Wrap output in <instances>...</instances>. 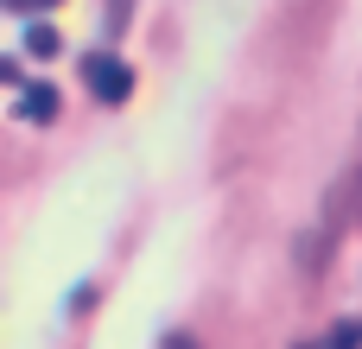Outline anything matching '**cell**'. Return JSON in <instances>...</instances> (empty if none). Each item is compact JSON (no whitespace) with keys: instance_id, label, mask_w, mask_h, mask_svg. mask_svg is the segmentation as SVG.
Instances as JSON below:
<instances>
[{"instance_id":"obj_1","label":"cell","mask_w":362,"mask_h":349,"mask_svg":"<svg viewBox=\"0 0 362 349\" xmlns=\"http://www.w3.org/2000/svg\"><path fill=\"white\" fill-rule=\"evenodd\" d=\"M83 83H89L102 102H127V95H134V76H127V64H121L115 51H95V57H83Z\"/></svg>"},{"instance_id":"obj_2","label":"cell","mask_w":362,"mask_h":349,"mask_svg":"<svg viewBox=\"0 0 362 349\" xmlns=\"http://www.w3.org/2000/svg\"><path fill=\"white\" fill-rule=\"evenodd\" d=\"M19 114L25 121H57V89L51 83H25L19 89Z\"/></svg>"},{"instance_id":"obj_3","label":"cell","mask_w":362,"mask_h":349,"mask_svg":"<svg viewBox=\"0 0 362 349\" xmlns=\"http://www.w3.org/2000/svg\"><path fill=\"white\" fill-rule=\"evenodd\" d=\"M25 51L32 57H57V32L51 25H25Z\"/></svg>"},{"instance_id":"obj_4","label":"cell","mask_w":362,"mask_h":349,"mask_svg":"<svg viewBox=\"0 0 362 349\" xmlns=\"http://www.w3.org/2000/svg\"><path fill=\"white\" fill-rule=\"evenodd\" d=\"M331 349H362V324L356 318H344V324L331 331Z\"/></svg>"},{"instance_id":"obj_5","label":"cell","mask_w":362,"mask_h":349,"mask_svg":"<svg viewBox=\"0 0 362 349\" xmlns=\"http://www.w3.org/2000/svg\"><path fill=\"white\" fill-rule=\"evenodd\" d=\"M159 349H204V343H191L185 331H172V337H159Z\"/></svg>"},{"instance_id":"obj_6","label":"cell","mask_w":362,"mask_h":349,"mask_svg":"<svg viewBox=\"0 0 362 349\" xmlns=\"http://www.w3.org/2000/svg\"><path fill=\"white\" fill-rule=\"evenodd\" d=\"M293 349H331V343H293Z\"/></svg>"}]
</instances>
